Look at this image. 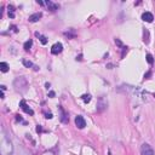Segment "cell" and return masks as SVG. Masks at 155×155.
<instances>
[{"mask_svg":"<svg viewBox=\"0 0 155 155\" xmlns=\"http://www.w3.org/2000/svg\"><path fill=\"white\" fill-rule=\"evenodd\" d=\"M0 148H1L3 155H13V152H15L13 143L4 127H1V146H0Z\"/></svg>","mask_w":155,"mask_h":155,"instance_id":"6da1fadb","label":"cell"},{"mask_svg":"<svg viewBox=\"0 0 155 155\" xmlns=\"http://www.w3.org/2000/svg\"><path fill=\"white\" fill-rule=\"evenodd\" d=\"M13 86L16 87V90L18 92H24L28 89V81H27V79H25L24 76H18V78L15 79Z\"/></svg>","mask_w":155,"mask_h":155,"instance_id":"7a4b0ae2","label":"cell"},{"mask_svg":"<svg viewBox=\"0 0 155 155\" xmlns=\"http://www.w3.org/2000/svg\"><path fill=\"white\" fill-rule=\"evenodd\" d=\"M108 107V101L106 100L104 97H100L98 98V103H97V112L98 113H102L107 109Z\"/></svg>","mask_w":155,"mask_h":155,"instance_id":"3957f363","label":"cell"},{"mask_svg":"<svg viewBox=\"0 0 155 155\" xmlns=\"http://www.w3.org/2000/svg\"><path fill=\"white\" fill-rule=\"evenodd\" d=\"M141 155H154L153 148L148 143H143L141 147Z\"/></svg>","mask_w":155,"mask_h":155,"instance_id":"277c9868","label":"cell"},{"mask_svg":"<svg viewBox=\"0 0 155 155\" xmlns=\"http://www.w3.org/2000/svg\"><path fill=\"white\" fill-rule=\"evenodd\" d=\"M19 107H21V109H22L24 113H27V114H29V115H33L34 114L33 109L27 104V103H25V101H21L19 102Z\"/></svg>","mask_w":155,"mask_h":155,"instance_id":"5b68a950","label":"cell"},{"mask_svg":"<svg viewBox=\"0 0 155 155\" xmlns=\"http://www.w3.org/2000/svg\"><path fill=\"white\" fill-rule=\"evenodd\" d=\"M62 51H63V45L61 43H56L55 45H52V47H51V53L52 55H58Z\"/></svg>","mask_w":155,"mask_h":155,"instance_id":"8992f818","label":"cell"},{"mask_svg":"<svg viewBox=\"0 0 155 155\" xmlns=\"http://www.w3.org/2000/svg\"><path fill=\"white\" fill-rule=\"evenodd\" d=\"M39 5H45V6H47L50 11H56V10H58V5L57 4H55L52 1H46V3H43V1H38Z\"/></svg>","mask_w":155,"mask_h":155,"instance_id":"52a82bcc","label":"cell"},{"mask_svg":"<svg viewBox=\"0 0 155 155\" xmlns=\"http://www.w3.org/2000/svg\"><path fill=\"white\" fill-rule=\"evenodd\" d=\"M75 125L78 126V128H84V127L86 126V121H85L84 116L78 115V116L75 118Z\"/></svg>","mask_w":155,"mask_h":155,"instance_id":"ba28073f","label":"cell"},{"mask_svg":"<svg viewBox=\"0 0 155 155\" xmlns=\"http://www.w3.org/2000/svg\"><path fill=\"white\" fill-rule=\"evenodd\" d=\"M58 109H59V113H61V116H59V119H61V121L63 122V124H67L69 121V118H68V115L65 114V112H64V109L62 108L61 106H58Z\"/></svg>","mask_w":155,"mask_h":155,"instance_id":"9c48e42d","label":"cell"},{"mask_svg":"<svg viewBox=\"0 0 155 155\" xmlns=\"http://www.w3.org/2000/svg\"><path fill=\"white\" fill-rule=\"evenodd\" d=\"M142 19L144 21V22L152 23V22H153V19H154V16H153V13H150V12H143V15H142Z\"/></svg>","mask_w":155,"mask_h":155,"instance_id":"30bf717a","label":"cell"},{"mask_svg":"<svg viewBox=\"0 0 155 155\" xmlns=\"http://www.w3.org/2000/svg\"><path fill=\"white\" fill-rule=\"evenodd\" d=\"M22 63L24 67H27V68H33L34 70H39V67L38 65H35L33 62H30L28 59H22Z\"/></svg>","mask_w":155,"mask_h":155,"instance_id":"8fae6325","label":"cell"},{"mask_svg":"<svg viewBox=\"0 0 155 155\" xmlns=\"http://www.w3.org/2000/svg\"><path fill=\"white\" fill-rule=\"evenodd\" d=\"M43 17V13L41 12H37V13H33V15H30L29 16V22H32V23H34V22H38V21Z\"/></svg>","mask_w":155,"mask_h":155,"instance_id":"7c38bea8","label":"cell"},{"mask_svg":"<svg viewBox=\"0 0 155 155\" xmlns=\"http://www.w3.org/2000/svg\"><path fill=\"white\" fill-rule=\"evenodd\" d=\"M0 70H1L3 73L9 71V64L6 63V62H1V63H0Z\"/></svg>","mask_w":155,"mask_h":155,"instance_id":"4fadbf2b","label":"cell"},{"mask_svg":"<svg viewBox=\"0 0 155 155\" xmlns=\"http://www.w3.org/2000/svg\"><path fill=\"white\" fill-rule=\"evenodd\" d=\"M32 45H33V40H28V41H25L24 43V50L25 51H29L30 50V47H32Z\"/></svg>","mask_w":155,"mask_h":155,"instance_id":"5bb4252c","label":"cell"},{"mask_svg":"<svg viewBox=\"0 0 155 155\" xmlns=\"http://www.w3.org/2000/svg\"><path fill=\"white\" fill-rule=\"evenodd\" d=\"M35 35H37V37L40 39V41H41V44H43V45H45L46 43H47V39H46V38L44 37V35H41L40 33H38V32H37V33H35Z\"/></svg>","mask_w":155,"mask_h":155,"instance_id":"9a60e30c","label":"cell"},{"mask_svg":"<svg viewBox=\"0 0 155 155\" xmlns=\"http://www.w3.org/2000/svg\"><path fill=\"white\" fill-rule=\"evenodd\" d=\"M81 100L84 101L85 103H89V102H91V95H89V94H87V95H82L81 96Z\"/></svg>","mask_w":155,"mask_h":155,"instance_id":"2e32d148","label":"cell"},{"mask_svg":"<svg viewBox=\"0 0 155 155\" xmlns=\"http://www.w3.org/2000/svg\"><path fill=\"white\" fill-rule=\"evenodd\" d=\"M7 9H9V16L11 17V18H13L15 17V9L12 6H9Z\"/></svg>","mask_w":155,"mask_h":155,"instance_id":"e0dca14e","label":"cell"},{"mask_svg":"<svg viewBox=\"0 0 155 155\" xmlns=\"http://www.w3.org/2000/svg\"><path fill=\"white\" fill-rule=\"evenodd\" d=\"M147 62H148L149 64H153V63H154V58H153V56H152L150 53L147 55Z\"/></svg>","mask_w":155,"mask_h":155,"instance_id":"ac0fdd59","label":"cell"},{"mask_svg":"<svg viewBox=\"0 0 155 155\" xmlns=\"http://www.w3.org/2000/svg\"><path fill=\"white\" fill-rule=\"evenodd\" d=\"M16 155H27V153H25V150L23 148H19L17 150V153H16Z\"/></svg>","mask_w":155,"mask_h":155,"instance_id":"d6986e66","label":"cell"},{"mask_svg":"<svg viewBox=\"0 0 155 155\" xmlns=\"http://www.w3.org/2000/svg\"><path fill=\"white\" fill-rule=\"evenodd\" d=\"M16 120H17V121H22V122H23V119L21 118V115H16Z\"/></svg>","mask_w":155,"mask_h":155,"instance_id":"ffe728a7","label":"cell"},{"mask_svg":"<svg viewBox=\"0 0 155 155\" xmlns=\"http://www.w3.org/2000/svg\"><path fill=\"white\" fill-rule=\"evenodd\" d=\"M150 75H152V73H150V71H148V73L144 75V78H146V79H149V76H150Z\"/></svg>","mask_w":155,"mask_h":155,"instance_id":"44dd1931","label":"cell"},{"mask_svg":"<svg viewBox=\"0 0 155 155\" xmlns=\"http://www.w3.org/2000/svg\"><path fill=\"white\" fill-rule=\"evenodd\" d=\"M45 118H46V119H51V118H52V114H51V113H49V114H46Z\"/></svg>","mask_w":155,"mask_h":155,"instance_id":"7402d4cb","label":"cell"},{"mask_svg":"<svg viewBox=\"0 0 155 155\" xmlns=\"http://www.w3.org/2000/svg\"><path fill=\"white\" fill-rule=\"evenodd\" d=\"M37 131H38V132H41V131H43V128H41L40 126H38V127H37Z\"/></svg>","mask_w":155,"mask_h":155,"instance_id":"603a6c76","label":"cell"},{"mask_svg":"<svg viewBox=\"0 0 155 155\" xmlns=\"http://www.w3.org/2000/svg\"><path fill=\"white\" fill-rule=\"evenodd\" d=\"M53 96H55V92L51 91V92H50V97H53Z\"/></svg>","mask_w":155,"mask_h":155,"instance_id":"cb8c5ba5","label":"cell"},{"mask_svg":"<svg viewBox=\"0 0 155 155\" xmlns=\"http://www.w3.org/2000/svg\"><path fill=\"white\" fill-rule=\"evenodd\" d=\"M154 96H155V95H154Z\"/></svg>","mask_w":155,"mask_h":155,"instance_id":"d4e9b609","label":"cell"}]
</instances>
